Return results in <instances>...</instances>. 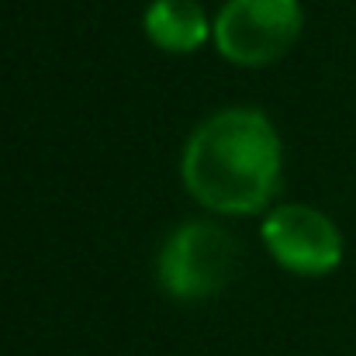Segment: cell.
<instances>
[{"label":"cell","mask_w":356,"mask_h":356,"mask_svg":"<svg viewBox=\"0 0 356 356\" xmlns=\"http://www.w3.org/2000/svg\"><path fill=\"white\" fill-rule=\"evenodd\" d=\"M184 184L211 211L252 215L280 187V138L259 111L208 118L184 149Z\"/></svg>","instance_id":"1"},{"label":"cell","mask_w":356,"mask_h":356,"mask_svg":"<svg viewBox=\"0 0 356 356\" xmlns=\"http://www.w3.org/2000/svg\"><path fill=\"white\" fill-rule=\"evenodd\" d=\"M238 263V245L211 222H187L166 238L159 256V284L177 301L218 294Z\"/></svg>","instance_id":"2"},{"label":"cell","mask_w":356,"mask_h":356,"mask_svg":"<svg viewBox=\"0 0 356 356\" xmlns=\"http://www.w3.org/2000/svg\"><path fill=\"white\" fill-rule=\"evenodd\" d=\"M298 0H229L215 21V42L238 66L277 63L301 35Z\"/></svg>","instance_id":"3"},{"label":"cell","mask_w":356,"mask_h":356,"mask_svg":"<svg viewBox=\"0 0 356 356\" xmlns=\"http://www.w3.org/2000/svg\"><path fill=\"white\" fill-rule=\"evenodd\" d=\"M263 242L270 256L298 277H325L343 263L339 229L322 211L305 204L277 208L263 225Z\"/></svg>","instance_id":"4"},{"label":"cell","mask_w":356,"mask_h":356,"mask_svg":"<svg viewBox=\"0 0 356 356\" xmlns=\"http://www.w3.org/2000/svg\"><path fill=\"white\" fill-rule=\"evenodd\" d=\"M145 35L166 52H194L208 38V21L197 0H152L145 10Z\"/></svg>","instance_id":"5"}]
</instances>
